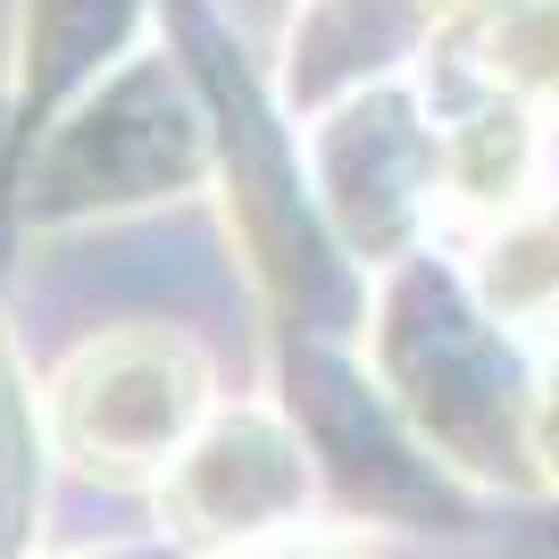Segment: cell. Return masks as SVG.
<instances>
[{"mask_svg": "<svg viewBox=\"0 0 559 559\" xmlns=\"http://www.w3.org/2000/svg\"><path fill=\"white\" fill-rule=\"evenodd\" d=\"M210 418V359L167 326L93 334L50 376V435L100 485L167 476Z\"/></svg>", "mask_w": 559, "mask_h": 559, "instance_id": "obj_1", "label": "cell"}, {"mask_svg": "<svg viewBox=\"0 0 559 559\" xmlns=\"http://www.w3.org/2000/svg\"><path fill=\"white\" fill-rule=\"evenodd\" d=\"M210 151V126L185 100V75L142 59L117 68L68 134L43 151V176H25V210H117V201H151L159 185H185Z\"/></svg>", "mask_w": 559, "mask_h": 559, "instance_id": "obj_2", "label": "cell"}, {"mask_svg": "<svg viewBox=\"0 0 559 559\" xmlns=\"http://www.w3.org/2000/svg\"><path fill=\"white\" fill-rule=\"evenodd\" d=\"M318 467L276 409H217L159 476V526L192 551H259L301 526Z\"/></svg>", "mask_w": 559, "mask_h": 559, "instance_id": "obj_3", "label": "cell"}, {"mask_svg": "<svg viewBox=\"0 0 559 559\" xmlns=\"http://www.w3.org/2000/svg\"><path fill=\"white\" fill-rule=\"evenodd\" d=\"M443 192V134L401 93H350L318 134V210L359 259H393Z\"/></svg>", "mask_w": 559, "mask_h": 559, "instance_id": "obj_4", "label": "cell"}, {"mask_svg": "<svg viewBox=\"0 0 559 559\" xmlns=\"http://www.w3.org/2000/svg\"><path fill=\"white\" fill-rule=\"evenodd\" d=\"M485 84L510 109H559V0H492Z\"/></svg>", "mask_w": 559, "mask_h": 559, "instance_id": "obj_5", "label": "cell"}, {"mask_svg": "<svg viewBox=\"0 0 559 559\" xmlns=\"http://www.w3.org/2000/svg\"><path fill=\"white\" fill-rule=\"evenodd\" d=\"M476 293H485V318L501 326H535L559 309V217H518L485 242L476 259Z\"/></svg>", "mask_w": 559, "mask_h": 559, "instance_id": "obj_6", "label": "cell"}, {"mask_svg": "<svg viewBox=\"0 0 559 559\" xmlns=\"http://www.w3.org/2000/svg\"><path fill=\"white\" fill-rule=\"evenodd\" d=\"M526 443H535L543 476H551V485H559V359H551V368H543L535 401H526Z\"/></svg>", "mask_w": 559, "mask_h": 559, "instance_id": "obj_7", "label": "cell"}, {"mask_svg": "<svg viewBox=\"0 0 559 559\" xmlns=\"http://www.w3.org/2000/svg\"><path fill=\"white\" fill-rule=\"evenodd\" d=\"M242 559H343L334 543H259V551H242Z\"/></svg>", "mask_w": 559, "mask_h": 559, "instance_id": "obj_8", "label": "cell"}]
</instances>
